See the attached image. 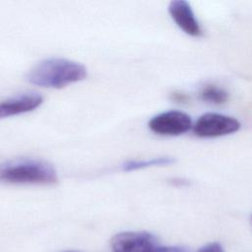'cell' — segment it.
Masks as SVG:
<instances>
[{"mask_svg":"<svg viewBox=\"0 0 252 252\" xmlns=\"http://www.w3.org/2000/svg\"><path fill=\"white\" fill-rule=\"evenodd\" d=\"M70 252H74V251H70Z\"/></svg>","mask_w":252,"mask_h":252,"instance_id":"cell-13","label":"cell"},{"mask_svg":"<svg viewBox=\"0 0 252 252\" xmlns=\"http://www.w3.org/2000/svg\"><path fill=\"white\" fill-rule=\"evenodd\" d=\"M43 102L40 94L24 93L0 101V119L27 113L36 109Z\"/></svg>","mask_w":252,"mask_h":252,"instance_id":"cell-6","label":"cell"},{"mask_svg":"<svg viewBox=\"0 0 252 252\" xmlns=\"http://www.w3.org/2000/svg\"><path fill=\"white\" fill-rule=\"evenodd\" d=\"M200 96L205 101L220 104L226 101L227 93L223 89H220L215 85H208L202 89Z\"/></svg>","mask_w":252,"mask_h":252,"instance_id":"cell-9","label":"cell"},{"mask_svg":"<svg viewBox=\"0 0 252 252\" xmlns=\"http://www.w3.org/2000/svg\"><path fill=\"white\" fill-rule=\"evenodd\" d=\"M197 252H224V250L220 243L212 242L201 247Z\"/></svg>","mask_w":252,"mask_h":252,"instance_id":"cell-11","label":"cell"},{"mask_svg":"<svg viewBox=\"0 0 252 252\" xmlns=\"http://www.w3.org/2000/svg\"><path fill=\"white\" fill-rule=\"evenodd\" d=\"M168 12L176 25L187 34L199 36L202 33L200 24L188 2L184 0L171 1L168 6Z\"/></svg>","mask_w":252,"mask_h":252,"instance_id":"cell-7","label":"cell"},{"mask_svg":"<svg viewBox=\"0 0 252 252\" xmlns=\"http://www.w3.org/2000/svg\"><path fill=\"white\" fill-rule=\"evenodd\" d=\"M150 130L161 136H177L187 132L192 127L191 117L179 110L161 112L148 123Z\"/></svg>","mask_w":252,"mask_h":252,"instance_id":"cell-4","label":"cell"},{"mask_svg":"<svg viewBox=\"0 0 252 252\" xmlns=\"http://www.w3.org/2000/svg\"><path fill=\"white\" fill-rule=\"evenodd\" d=\"M57 181L56 169L45 160L20 158L0 163V183L53 185Z\"/></svg>","mask_w":252,"mask_h":252,"instance_id":"cell-2","label":"cell"},{"mask_svg":"<svg viewBox=\"0 0 252 252\" xmlns=\"http://www.w3.org/2000/svg\"><path fill=\"white\" fill-rule=\"evenodd\" d=\"M110 244L113 252H148L157 244L156 237L146 231H124L115 234Z\"/></svg>","mask_w":252,"mask_h":252,"instance_id":"cell-5","label":"cell"},{"mask_svg":"<svg viewBox=\"0 0 252 252\" xmlns=\"http://www.w3.org/2000/svg\"><path fill=\"white\" fill-rule=\"evenodd\" d=\"M148 252H189L186 247L183 246H160L155 244Z\"/></svg>","mask_w":252,"mask_h":252,"instance_id":"cell-10","label":"cell"},{"mask_svg":"<svg viewBox=\"0 0 252 252\" xmlns=\"http://www.w3.org/2000/svg\"><path fill=\"white\" fill-rule=\"evenodd\" d=\"M174 158L169 157H160L155 158L151 159H132L127 160L121 164V169L123 171H133L137 169H142L151 166H162V165H169L174 163Z\"/></svg>","mask_w":252,"mask_h":252,"instance_id":"cell-8","label":"cell"},{"mask_svg":"<svg viewBox=\"0 0 252 252\" xmlns=\"http://www.w3.org/2000/svg\"><path fill=\"white\" fill-rule=\"evenodd\" d=\"M173 97H174V99H177L178 101H183L184 100V95L183 94H173Z\"/></svg>","mask_w":252,"mask_h":252,"instance_id":"cell-12","label":"cell"},{"mask_svg":"<svg viewBox=\"0 0 252 252\" xmlns=\"http://www.w3.org/2000/svg\"><path fill=\"white\" fill-rule=\"evenodd\" d=\"M240 128V122L230 116L220 113H205L193 125L195 135L202 138H214L231 134Z\"/></svg>","mask_w":252,"mask_h":252,"instance_id":"cell-3","label":"cell"},{"mask_svg":"<svg viewBox=\"0 0 252 252\" xmlns=\"http://www.w3.org/2000/svg\"><path fill=\"white\" fill-rule=\"evenodd\" d=\"M87 74L86 67L78 62L64 58H48L31 68L26 80L42 88L62 89L84 80Z\"/></svg>","mask_w":252,"mask_h":252,"instance_id":"cell-1","label":"cell"}]
</instances>
